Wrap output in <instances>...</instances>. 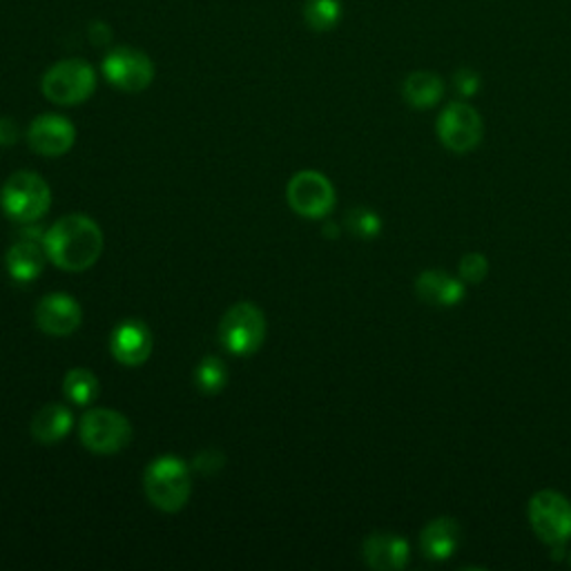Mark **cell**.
<instances>
[{"mask_svg":"<svg viewBox=\"0 0 571 571\" xmlns=\"http://www.w3.org/2000/svg\"><path fill=\"white\" fill-rule=\"evenodd\" d=\"M45 252L63 270L79 272L92 268L103 252V232L85 215H68L45 232Z\"/></svg>","mask_w":571,"mask_h":571,"instance_id":"cell-1","label":"cell"},{"mask_svg":"<svg viewBox=\"0 0 571 571\" xmlns=\"http://www.w3.org/2000/svg\"><path fill=\"white\" fill-rule=\"evenodd\" d=\"M143 485H146L148 500L166 513H177L179 509H184L193 489L186 463L175 456H164L155 460L148 467Z\"/></svg>","mask_w":571,"mask_h":571,"instance_id":"cell-2","label":"cell"},{"mask_svg":"<svg viewBox=\"0 0 571 571\" xmlns=\"http://www.w3.org/2000/svg\"><path fill=\"white\" fill-rule=\"evenodd\" d=\"M41 90L56 105H79L94 94L96 72L87 61L68 59L45 72Z\"/></svg>","mask_w":571,"mask_h":571,"instance_id":"cell-3","label":"cell"},{"mask_svg":"<svg viewBox=\"0 0 571 571\" xmlns=\"http://www.w3.org/2000/svg\"><path fill=\"white\" fill-rule=\"evenodd\" d=\"M529 525L533 533L556 549H562L571 538V502L553 491L542 489L531 496L529 500Z\"/></svg>","mask_w":571,"mask_h":571,"instance_id":"cell-4","label":"cell"},{"mask_svg":"<svg viewBox=\"0 0 571 571\" xmlns=\"http://www.w3.org/2000/svg\"><path fill=\"white\" fill-rule=\"evenodd\" d=\"M52 204L50 186L37 173H17L3 188V210L21 224L39 221Z\"/></svg>","mask_w":571,"mask_h":571,"instance_id":"cell-5","label":"cell"},{"mask_svg":"<svg viewBox=\"0 0 571 571\" xmlns=\"http://www.w3.org/2000/svg\"><path fill=\"white\" fill-rule=\"evenodd\" d=\"M132 440V426L125 415L112 408H92L81 417V443L98 456L123 451Z\"/></svg>","mask_w":571,"mask_h":571,"instance_id":"cell-6","label":"cell"},{"mask_svg":"<svg viewBox=\"0 0 571 571\" xmlns=\"http://www.w3.org/2000/svg\"><path fill=\"white\" fill-rule=\"evenodd\" d=\"M219 338L232 355H252L263 344L266 318L250 302L235 304L221 320Z\"/></svg>","mask_w":571,"mask_h":571,"instance_id":"cell-7","label":"cell"},{"mask_svg":"<svg viewBox=\"0 0 571 571\" xmlns=\"http://www.w3.org/2000/svg\"><path fill=\"white\" fill-rule=\"evenodd\" d=\"M438 136L443 146L451 153L465 155L480 146L485 136V123L476 107L456 101L449 103L438 116Z\"/></svg>","mask_w":571,"mask_h":571,"instance_id":"cell-8","label":"cell"},{"mask_svg":"<svg viewBox=\"0 0 571 571\" xmlns=\"http://www.w3.org/2000/svg\"><path fill=\"white\" fill-rule=\"evenodd\" d=\"M101 70H103V76L114 87H118L121 92H129V94L148 90L150 83L155 81L153 59L146 52L127 48V45L114 48L103 59Z\"/></svg>","mask_w":571,"mask_h":571,"instance_id":"cell-9","label":"cell"},{"mask_svg":"<svg viewBox=\"0 0 571 571\" xmlns=\"http://www.w3.org/2000/svg\"><path fill=\"white\" fill-rule=\"evenodd\" d=\"M286 195H289L291 208L307 219H322L335 206L333 184L322 173H315V170L298 173L291 179Z\"/></svg>","mask_w":571,"mask_h":571,"instance_id":"cell-10","label":"cell"},{"mask_svg":"<svg viewBox=\"0 0 571 571\" xmlns=\"http://www.w3.org/2000/svg\"><path fill=\"white\" fill-rule=\"evenodd\" d=\"M28 138L34 153L43 157H61L74 146L76 129L72 121L61 114H41L32 121Z\"/></svg>","mask_w":571,"mask_h":571,"instance_id":"cell-11","label":"cell"},{"mask_svg":"<svg viewBox=\"0 0 571 571\" xmlns=\"http://www.w3.org/2000/svg\"><path fill=\"white\" fill-rule=\"evenodd\" d=\"M415 295L422 304L451 309L467 298L465 281L445 270H424L415 279Z\"/></svg>","mask_w":571,"mask_h":571,"instance_id":"cell-12","label":"cell"},{"mask_svg":"<svg viewBox=\"0 0 571 571\" xmlns=\"http://www.w3.org/2000/svg\"><path fill=\"white\" fill-rule=\"evenodd\" d=\"M83 322V311L70 295L54 293L39 302L37 309V324L43 333L52 338H68L72 335Z\"/></svg>","mask_w":571,"mask_h":571,"instance_id":"cell-13","label":"cell"},{"mask_svg":"<svg viewBox=\"0 0 571 571\" xmlns=\"http://www.w3.org/2000/svg\"><path fill=\"white\" fill-rule=\"evenodd\" d=\"M45 232L25 230L21 239L8 250L6 266L17 281H34L45 268Z\"/></svg>","mask_w":571,"mask_h":571,"instance_id":"cell-14","label":"cell"},{"mask_svg":"<svg viewBox=\"0 0 571 571\" xmlns=\"http://www.w3.org/2000/svg\"><path fill=\"white\" fill-rule=\"evenodd\" d=\"M153 333L143 322H123L112 333V355L125 366H141L153 353Z\"/></svg>","mask_w":571,"mask_h":571,"instance_id":"cell-15","label":"cell"},{"mask_svg":"<svg viewBox=\"0 0 571 571\" xmlns=\"http://www.w3.org/2000/svg\"><path fill=\"white\" fill-rule=\"evenodd\" d=\"M362 556L371 569L397 571L408 562V542L397 533H371L362 544Z\"/></svg>","mask_w":571,"mask_h":571,"instance_id":"cell-16","label":"cell"},{"mask_svg":"<svg viewBox=\"0 0 571 571\" xmlns=\"http://www.w3.org/2000/svg\"><path fill=\"white\" fill-rule=\"evenodd\" d=\"M463 542L460 525L454 518H436L428 522L419 533V549L428 560H449Z\"/></svg>","mask_w":571,"mask_h":571,"instance_id":"cell-17","label":"cell"},{"mask_svg":"<svg viewBox=\"0 0 571 571\" xmlns=\"http://www.w3.org/2000/svg\"><path fill=\"white\" fill-rule=\"evenodd\" d=\"M72 426L74 417L70 408H65L63 404H48L32 419V436L41 445H54L72 432Z\"/></svg>","mask_w":571,"mask_h":571,"instance_id":"cell-18","label":"cell"},{"mask_svg":"<svg viewBox=\"0 0 571 571\" xmlns=\"http://www.w3.org/2000/svg\"><path fill=\"white\" fill-rule=\"evenodd\" d=\"M404 101L415 110H428L443 101L445 96V83L434 72H413L406 76L402 85Z\"/></svg>","mask_w":571,"mask_h":571,"instance_id":"cell-19","label":"cell"},{"mask_svg":"<svg viewBox=\"0 0 571 571\" xmlns=\"http://www.w3.org/2000/svg\"><path fill=\"white\" fill-rule=\"evenodd\" d=\"M304 21L313 32H331L342 21V0H307Z\"/></svg>","mask_w":571,"mask_h":571,"instance_id":"cell-20","label":"cell"},{"mask_svg":"<svg viewBox=\"0 0 571 571\" xmlns=\"http://www.w3.org/2000/svg\"><path fill=\"white\" fill-rule=\"evenodd\" d=\"M98 388H101V386H98V380H96L94 373L87 371V368H74V371H70L68 377H65V382H63L65 395H68L74 404H79V406H85V404L94 402L96 395H98Z\"/></svg>","mask_w":571,"mask_h":571,"instance_id":"cell-21","label":"cell"},{"mask_svg":"<svg viewBox=\"0 0 571 571\" xmlns=\"http://www.w3.org/2000/svg\"><path fill=\"white\" fill-rule=\"evenodd\" d=\"M226 380L228 371L219 357H206L197 368V386L208 395L219 393L226 386Z\"/></svg>","mask_w":571,"mask_h":571,"instance_id":"cell-22","label":"cell"},{"mask_svg":"<svg viewBox=\"0 0 571 571\" xmlns=\"http://www.w3.org/2000/svg\"><path fill=\"white\" fill-rule=\"evenodd\" d=\"M346 224L351 228L353 235L362 237V239H373L380 235L382 230V219L377 212L368 210V208H355L349 212L346 217Z\"/></svg>","mask_w":571,"mask_h":571,"instance_id":"cell-23","label":"cell"},{"mask_svg":"<svg viewBox=\"0 0 571 571\" xmlns=\"http://www.w3.org/2000/svg\"><path fill=\"white\" fill-rule=\"evenodd\" d=\"M460 279L467 283H480L489 274V259L482 252H467L458 263Z\"/></svg>","mask_w":571,"mask_h":571,"instance_id":"cell-24","label":"cell"},{"mask_svg":"<svg viewBox=\"0 0 571 571\" xmlns=\"http://www.w3.org/2000/svg\"><path fill=\"white\" fill-rule=\"evenodd\" d=\"M454 85H456V92H458L460 96H474V94L480 90V76H478L474 70L465 68V70H458V72H456Z\"/></svg>","mask_w":571,"mask_h":571,"instance_id":"cell-25","label":"cell"},{"mask_svg":"<svg viewBox=\"0 0 571 571\" xmlns=\"http://www.w3.org/2000/svg\"><path fill=\"white\" fill-rule=\"evenodd\" d=\"M226 458L219 454V451H204L197 456L195 460V467L201 471V474H215L224 467Z\"/></svg>","mask_w":571,"mask_h":571,"instance_id":"cell-26","label":"cell"},{"mask_svg":"<svg viewBox=\"0 0 571 571\" xmlns=\"http://www.w3.org/2000/svg\"><path fill=\"white\" fill-rule=\"evenodd\" d=\"M19 141V125L14 118L8 116H0V148H8L14 146Z\"/></svg>","mask_w":571,"mask_h":571,"instance_id":"cell-27","label":"cell"},{"mask_svg":"<svg viewBox=\"0 0 571 571\" xmlns=\"http://www.w3.org/2000/svg\"><path fill=\"white\" fill-rule=\"evenodd\" d=\"M569 564H571V551H569Z\"/></svg>","mask_w":571,"mask_h":571,"instance_id":"cell-28","label":"cell"}]
</instances>
